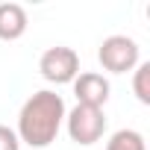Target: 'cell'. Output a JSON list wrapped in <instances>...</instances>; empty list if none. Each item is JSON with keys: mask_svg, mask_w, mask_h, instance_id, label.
<instances>
[{"mask_svg": "<svg viewBox=\"0 0 150 150\" xmlns=\"http://www.w3.org/2000/svg\"><path fill=\"white\" fill-rule=\"evenodd\" d=\"M65 124V100L62 94L50 91V88H41L35 94L27 97V103L21 106L18 112V141L21 144H30L35 150L41 147H50L59 135Z\"/></svg>", "mask_w": 150, "mask_h": 150, "instance_id": "cell-1", "label": "cell"}, {"mask_svg": "<svg viewBox=\"0 0 150 150\" xmlns=\"http://www.w3.org/2000/svg\"><path fill=\"white\" fill-rule=\"evenodd\" d=\"M38 71L41 77L53 86H68L80 77V56L74 47H65V44H56V47H47L38 59Z\"/></svg>", "mask_w": 150, "mask_h": 150, "instance_id": "cell-2", "label": "cell"}, {"mask_svg": "<svg viewBox=\"0 0 150 150\" xmlns=\"http://www.w3.org/2000/svg\"><path fill=\"white\" fill-rule=\"evenodd\" d=\"M65 127H68L71 141L88 147V144H94V141L103 138V132H106V115H103V109L77 103L71 112H65Z\"/></svg>", "mask_w": 150, "mask_h": 150, "instance_id": "cell-3", "label": "cell"}, {"mask_svg": "<svg viewBox=\"0 0 150 150\" xmlns=\"http://www.w3.org/2000/svg\"><path fill=\"white\" fill-rule=\"evenodd\" d=\"M97 59H100L103 71H109V74H127V71H132L141 62L138 59V41L129 38V35H109V38L100 41Z\"/></svg>", "mask_w": 150, "mask_h": 150, "instance_id": "cell-4", "label": "cell"}, {"mask_svg": "<svg viewBox=\"0 0 150 150\" xmlns=\"http://www.w3.org/2000/svg\"><path fill=\"white\" fill-rule=\"evenodd\" d=\"M71 86H74V94H77V103H83V106L103 109L109 100V80L97 71H83Z\"/></svg>", "mask_w": 150, "mask_h": 150, "instance_id": "cell-5", "label": "cell"}, {"mask_svg": "<svg viewBox=\"0 0 150 150\" xmlns=\"http://www.w3.org/2000/svg\"><path fill=\"white\" fill-rule=\"evenodd\" d=\"M27 9L21 3H0V38L3 41H18L27 33Z\"/></svg>", "mask_w": 150, "mask_h": 150, "instance_id": "cell-6", "label": "cell"}, {"mask_svg": "<svg viewBox=\"0 0 150 150\" xmlns=\"http://www.w3.org/2000/svg\"><path fill=\"white\" fill-rule=\"evenodd\" d=\"M106 150H147V147H144V135L138 129H118L106 141Z\"/></svg>", "mask_w": 150, "mask_h": 150, "instance_id": "cell-7", "label": "cell"}, {"mask_svg": "<svg viewBox=\"0 0 150 150\" xmlns=\"http://www.w3.org/2000/svg\"><path fill=\"white\" fill-rule=\"evenodd\" d=\"M132 91H135L138 103L150 106V62H138L132 68Z\"/></svg>", "mask_w": 150, "mask_h": 150, "instance_id": "cell-8", "label": "cell"}, {"mask_svg": "<svg viewBox=\"0 0 150 150\" xmlns=\"http://www.w3.org/2000/svg\"><path fill=\"white\" fill-rule=\"evenodd\" d=\"M0 150H21V141H18L15 129L6 127V124H0Z\"/></svg>", "mask_w": 150, "mask_h": 150, "instance_id": "cell-9", "label": "cell"}]
</instances>
